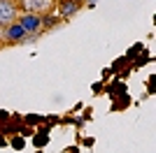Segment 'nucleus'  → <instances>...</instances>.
Instances as JSON below:
<instances>
[{
    "mask_svg": "<svg viewBox=\"0 0 156 153\" xmlns=\"http://www.w3.org/2000/svg\"><path fill=\"white\" fill-rule=\"evenodd\" d=\"M23 9L30 14H40V12H47L51 7V0H21Z\"/></svg>",
    "mask_w": 156,
    "mask_h": 153,
    "instance_id": "obj_3",
    "label": "nucleus"
},
{
    "mask_svg": "<svg viewBox=\"0 0 156 153\" xmlns=\"http://www.w3.org/2000/svg\"><path fill=\"white\" fill-rule=\"evenodd\" d=\"M16 5L12 0H0V28H7V25L16 23Z\"/></svg>",
    "mask_w": 156,
    "mask_h": 153,
    "instance_id": "obj_1",
    "label": "nucleus"
},
{
    "mask_svg": "<svg viewBox=\"0 0 156 153\" xmlns=\"http://www.w3.org/2000/svg\"><path fill=\"white\" fill-rule=\"evenodd\" d=\"M79 9V2L77 0H65V5H63V16H70V14H75Z\"/></svg>",
    "mask_w": 156,
    "mask_h": 153,
    "instance_id": "obj_5",
    "label": "nucleus"
},
{
    "mask_svg": "<svg viewBox=\"0 0 156 153\" xmlns=\"http://www.w3.org/2000/svg\"><path fill=\"white\" fill-rule=\"evenodd\" d=\"M19 25L23 28L26 32H37L40 28H42V19H40V14H30L26 12L23 16L19 19Z\"/></svg>",
    "mask_w": 156,
    "mask_h": 153,
    "instance_id": "obj_2",
    "label": "nucleus"
},
{
    "mask_svg": "<svg viewBox=\"0 0 156 153\" xmlns=\"http://www.w3.org/2000/svg\"><path fill=\"white\" fill-rule=\"evenodd\" d=\"M23 32H26V30H23L19 23L7 25V37H9V39H21V37H23Z\"/></svg>",
    "mask_w": 156,
    "mask_h": 153,
    "instance_id": "obj_4",
    "label": "nucleus"
}]
</instances>
